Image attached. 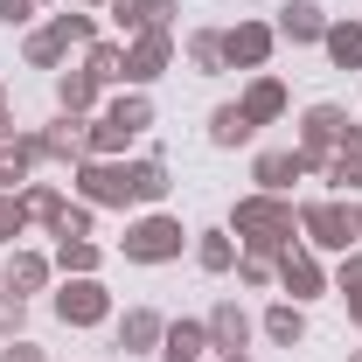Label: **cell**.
Returning <instances> with one entry per match:
<instances>
[{
	"mask_svg": "<svg viewBox=\"0 0 362 362\" xmlns=\"http://www.w3.org/2000/svg\"><path fill=\"white\" fill-rule=\"evenodd\" d=\"M293 230H300V209L286 202V195H244L237 209H230V237L244 244V251H258V258H279V251H293Z\"/></svg>",
	"mask_w": 362,
	"mask_h": 362,
	"instance_id": "cell-1",
	"label": "cell"
},
{
	"mask_svg": "<svg viewBox=\"0 0 362 362\" xmlns=\"http://www.w3.org/2000/svg\"><path fill=\"white\" fill-rule=\"evenodd\" d=\"M300 237H307V251H356L362 244V202H341V195L300 202Z\"/></svg>",
	"mask_w": 362,
	"mask_h": 362,
	"instance_id": "cell-2",
	"label": "cell"
},
{
	"mask_svg": "<svg viewBox=\"0 0 362 362\" xmlns=\"http://www.w3.org/2000/svg\"><path fill=\"white\" fill-rule=\"evenodd\" d=\"M181 244H188L181 216H160V209H146V216L126 223V237H119L126 265H168V258H181Z\"/></svg>",
	"mask_w": 362,
	"mask_h": 362,
	"instance_id": "cell-3",
	"label": "cell"
},
{
	"mask_svg": "<svg viewBox=\"0 0 362 362\" xmlns=\"http://www.w3.org/2000/svg\"><path fill=\"white\" fill-rule=\"evenodd\" d=\"M70 188H77V202H90V209H126L133 202V160H77L70 168Z\"/></svg>",
	"mask_w": 362,
	"mask_h": 362,
	"instance_id": "cell-4",
	"label": "cell"
},
{
	"mask_svg": "<svg viewBox=\"0 0 362 362\" xmlns=\"http://www.w3.org/2000/svg\"><path fill=\"white\" fill-rule=\"evenodd\" d=\"M356 119L341 112V105H307L300 112V160H307V175H327V160H334V146L349 133Z\"/></svg>",
	"mask_w": 362,
	"mask_h": 362,
	"instance_id": "cell-5",
	"label": "cell"
},
{
	"mask_svg": "<svg viewBox=\"0 0 362 362\" xmlns=\"http://www.w3.org/2000/svg\"><path fill=\"white\" fill-rule=\"evenodd\" d=\"M56 320H63V327H105V320H112L105 279H98V272H90V279H63V286H56Z\"/></svg>",
	"mask_w": 362,
	"mask_h": 362,
	"instance_id": "cell-6",
	"label": "cell"
},
{
	"mask_svg": "<svg viewBox=\"0 0 362 362\" xmlns=\"http://www.w3.org/2000/svg\"><path fill=\"white\" fill-rule=\"evenodd\" d=\"M175 28H146V35H126V84L146 90L153 77H168V63H175Z\"/></svg>",
	"mask_w": 362,
	"mask_h": 362,
	"instance_id": "cell-7",
	"label": "cell"
},
{
	"mask_svg": "<svg viewBox=\"0 0 362 362\" xmlns=\"http://www.w3.org/2000/svg\"><path fill=\"white\" fill-rule=\"evenodd\" d=\"M35 139V160H63V168H77V160H90V119H56V126H42V133H28Z\"/></svg>",
	"mask_w": 362,
	"mask_h": 362,
	"instance_id": "cell-8",
	"label": "cell"
},
{
	"mask_svg": "<svg viewBox=\"0 0 362 362\" xmlns=\"http://www.w3.org/2000/svg\"><path fill=\"white\" fill-rule=\"evenodd\" d=\"M272 49H279L272 21H237V28H223V63L230 70H265Z\"/></svg>",
	"mask_w": 362,
	"mask_h": 362,
	"instance_id": "cell-9",
	"label": "cell"
},
{
	"mask_svg": "<svg viewBox=\"0 0 362 362\" xmlns=\"http://www.w3.org/2000/svg\"><path fill=\"white\" fill-rule=\"evenodd\" d=\"M279 286H286L293 300H320V293H327V265H320L307 244H293V251H279Z\"/></svg>",
	"mask_w": 362,
	"mask_h": 362,
	"instance_id": "cell-10",
	"label": "cell"
},
{
	"mask_svg": "<svg viewBox=\"0 0 362 362\" xmlns=\"http://www.w3.org/2000/svg\"><path fill=\"white\" fill-rule=\"evenodd\" d=\"M307 175V160H300V146L286 153V146H272V153H258L251 160V181L265 188V195H293V181Z\"/></svg>",
	"mask_w": 362,
	"mask_h": 362,
	"instance_id": "cell-11",
	"label": "cell"
},
{
	"mask_svg": "<svg viewBox=\"0 0 362 362\" xmlns=\"http://www.w3.org/2000/svg\"><path fill=\"white\" fill-rule=\"evenodd\" d=\"M160 341H168V320L153 314V307H126L119 314V349L126 356H153Z\"/></svg>",
	"mask_w": 362,
	"mask_h": 362,
	"instance_id": "cell-12",
	"label": "cell"
},
{
	"mask_svg": "<svg viewBox=\"0 0 362 362\" xmlns=\"http://www.w3.org/2000/svg\"><path fill=\"white\" fill-rule=\"evenodd\" d=\"M272 35H279V42H320V35H327V14H320L314 0H286V7H279V21H272Z\"/></svg>",
	"mask_w": 362,
	"mask_h": 362,
	"instance_id": "cell-13",
	"label": "cell"
},
{
	"mask_svg": "<svg viewBox=\"0 0 362 362\" xmlns=\"http://www.w3.org/2000/svg\"><path fill=\"white\" fill-rule=\"evenodd\" d=\"M98 77H90L84 63H77V70H56V112H70V119H90V112H98Z\"/></svg>",
	"mask_w": 362,
	"mask_h": 362,
	"instance_id": "cell-14",
	"label": "cell"
},
{
	"mask_svg": "<svg viewBox=\"0 0 362 362\" xmlns=\"http://www.w3.org/2000/svg\"><path fill=\"white\" fill-rule=\"evenodd\" d=\"M209 349H223V356L251 349V314H244L237 300H216V307H209Z\"/></svg>",
	"mask_w": 362,
	"mask_h": 362,
	"instance_id": "cell-15",
	"label": "cell"
},
{
	"mask_svg": "<svg viewBox=\"0 0 362 362\" xmlns=\"http://www.w3.org/2000/svg\"><path fill=\"white\" fill-rule=\"evenodd\" d=\"M119 35H146V28H175V0H112Z\"/></svg>",
	"mask_w": 362,
	"mask_h": 362,
	"instance_id": "cell-16",
	"label": "cell"
},
{
	"mask_svg": "<svg viewBox=\"0 0 362 362\" xmlns=\"http://www.w3.org/2000/svg\"><path fill=\"white\" fill-rule=\"evenodd\" d=\"M35 168H42V160H35V139H28V133L0 139V195H21Z\"/></svg>",
	"mask_w": 362,
	"mask_h": 362,
	"instance_id": "cell-17",
	"label": "cell"
},
{
	"mask_svg": "<svg viewBox=\"0 0 362 362\" xmlns=\"http://www.w3.org/2000/svg\"><path fill=\"white\" fill-rule=\"evenodd\" d=\"M49 272H56V258L14 251V258H7V293H14V300H35V293H49Z\"/></svg>",
	"mask_w": 362,
	"mask_h": 362,
	"instance_id": "cell-18",
	"label": "cell"
},
{
	"mask_svg": "<svg viewBox=\"0 0 362 362\" xmlns=\"http://www.w3.org/2000/svg\"><path fill=\"white\" fill-rule=\"evenodd\" d=\"M327 181H334V195H362V126L341 133L334 160H327Z\"/></svg>",
	"mask_w": 362,
	"mask_h": 362,
	"instance_id": "cell-19",
	"label": "cell"
},
{
	"mask_svg": "<svg viewBox=\"0 0 362 362\" xmlns=\"http://www.w3.org/2000/svg\"><path fill=\"white\" fill-rule=\"evenodd\" d=\"M237 105H244L251 126H272V119H286V84H279V77H251Z\"/></svg>",
	"mask_w": 362,
	"mask_h": 362,
	"instance_id": "cell-20",
	"label": "cell"
},
{
	"mask_svg": "<svg viewBox=\"0 0 362 362\" xmlns=\"http://www.w3.org/2000/svg\"><path fill=\"white\" fill-rule=\"evenodd\" d=\"M237 258H244V244H237L230 230H202V237H195V265L209 272V279H223V272H237Z\"/></svg>",
	"mask_w": 362,
	"mask_h": 362,
	"instance_id": "cell-21",
	"label": "cell"
},
{
	"mask_svg": "<svg viewBox=\"0 0 362 362\" xmlns=\"http://www.w3.org/2000/svg\"><path fill=\"white\" fill-rule=\"evenodd\" d=\"M258 327H265V341H279V349H300V341H307V314H300V300H272Z\"/></svg>",
	"mask_w": 362,
	"mask_h": 362,
	"instance_id": "cell-22",
	"label": "cell"
},
{
	"mask_svg": "<svg viewBox=\"0 0 362 362\" xmlns=\"http://www.w3.org/2000/svg\"><path fill=\"white\" fill-rule=\"evenodd\" d=\"M181 56H188V70H195V77L230 70V63H223V28H195V35H181Z\"/></svg>",
	"mask_w": 362,
	"mask_h": 362,
	"instance_id": "cell-23",
	"label": "cell"
},
{
	"mask_svg": "<svg viewBox=\"0 0 362 362\" xmlns=\"http://www.w3.org/2000/svg\"><path fill=\"white\" fill-rule=\"evenodd\" d=\"M63 209H70V202H63L56 181H28V188H21V216H28V223L56 230V223H63Z\"/></svg>",
	"mask_w": 362,
	"mask_h": 362,
	"instance_id": "cell-24",
	"label": "cell"
},
{
	"mask_svg": "<svg viewBox=\"0 0 362 362\" xmlns=\"http://www.w3.org/2000/svg\"><path fill=\"white\" fill-rule=\"evenodd\" d=\"M320 49H327L334 70H362V21H327Z\"/></svg>",
	"mask_w": 362,
	"mask_h": 362,
	"instance_id": "cell-25",
	"label": "cell"
},
{
	"mask_svg": "<svg viewBox=\"0 0 362 362\" xmlns=\"http://www.w3.org/2000/svg\"><path fill=\"white\" fill-rule=\"evenodd\" d=\"M98 265H105V251H98L90 237H56V272H63V279H90Z\"/></svg>",
	"mask_w": 362,
	"mask_h": 362,
	"instance_id": "cell-26",
	"label": "cell"
},
{
	"mask_svg": "<svg viewBox=\"0 0 362 362\" xmlns=\"http://www.w3.org/2000/svg\"><path fill=\"white\" fill-rule=\"evenodd\" d=\"M258 139V126L244 119V105H216L209 112V146H251Z\"/></svg>",
	"mask_w": 362,
	"mask_h": 362,
	"instance_id": "cell-27",
	"label": "cell"
},
{
	"mask_svg": "<svg viewBox=\"0 0 362 362\" xmlns=\"http://www.w3.org/2000/svg\"><path fill=\"white\" fill-rule=\"evenodd\" d=\"M168 188H175V181H168V160H160V153L133 160V202H146V209H153V202H168Z\"/></svg>",
	"mask_w": 362,
	"mask_h": 362,
	"instance_id": "cell-28",
	"label": "cell"
},
{
	"mask_svg": "<svg viewBox=\"0 0 362 362\" xmlns=\"http://www.w3.org/2000/svg\"><path fill=\"white\" fill-rule=\"evenodd\" d=\"M84 70L98 84H126V42H90L84 49Z\"/></svg>",
	"mask_w": 362,
	"mask_h": 362,
	"instance_id": "cell-29",
	"label": "cell"
},
{
	"mask_svg": "<svg viewBox=\"0 0 362 362\" xmlns=\"http://www.w3.org/2000/svg\"><path fill=\"white\" fill-rule=\"evenodd\" d=\"M21 56H28V63H35V70H56V63H63V56H70V42H63V35H56V28H28V42H21Z\"/></svg>",
	"mask_w": 362,
	"mask_h": 362,
	"instance_id": "cell-30",
	"label": "cell"
},
{
	"mask_svg": "<svg viewBox=\"0 0 362 362\" xmlns=\"http://www.w3.org/2000/svg\"><path fill=\"white\" fill-rule=\"evenodd\" d=\"M160 349H181V356H202L209 349V320H168V341Z\"/></svg>",
	"mask_w": 362,
	"mask_h": 362,
	"instance_id": "cell-31",
	"label": "cell"
},
{
	"mask_svg": "<svg viewBox=\"0 0 362 362\" xmlns=\"http://www.w3.org/2000/svg\"><path fill=\"white\" fill-rule=\"evenodd\" d=\"M49 28H56L70 49H90V42H98V21H90V14H49Z\"/></svg>",
	"mask_w": 362,
	"mask_h": 362,
	"instance_id": "cell-32",
	"label": "cell"
},
{
	"mask_svg": "<svg viewBox=\"0 0 362 362\" xmlns=\"http://www.w3.org/2000/svg\"><path fill=\"white\" fill-rule=\"evenodd\" d=\"M237 279H244L251 293H265L272 279H279V258H258V251H244V258H237Z\"/></svg>",
	"mask_w": 362,
	"mask_h": 362,
	"instance_id": "cell-33",
	"label": "cell"
},
{
	"mask_svg": "<svg viewBox=\"0 0 362 362\" xmlns=\"http://www.w3.org/2000/svg\"><path fill=\"white\" fill-rule=\"evenodd\" d=\"M21 320H28V300L0 293V341H14V334H21Z\"/></svg>",
	"mask_w": 362,
	"mask_h": 362,
	"instance_id": "cell-34",
	"label": "cell"
},
{
	"mask_svg": "<svg viewBox=\"0 0 362 362\" xmlns=\"http://www.w3.org/2000/svg\"><path fill=\"white\" fill-rule=\"evenodd\" d=\"M28 230V216H21V195H0V244L7 237H21Z\"/></svg>",
	"mask_w": 362,
	"mask_h": 362,
	"instance_id": "cell-35",
	"label": "cell"
},
{
	"mask_svg": "<svg viewBox=\"0 0 362 362\" xmlns=\"http://www.w3.org/2000/svg\"><path fill=\"white\" fill-rule=\"evenodd\" d=\"M56 237H90V202H70L63 223H56Z\"/></svg>",
	"mask_w": 362,
	"mask_h": 362,
	"instance_id": "cell-36",
	"label": "cell"
},
{
	"mask_svg": "<svg viewBox=\"0 0 362 362\" xmlns=\"http://www.w3.org/2000/svg\"><path fill=\"white\" fill-rule=\"evenodd\" d=\"M334 286H341V293H356V286H362V244H356V251H341V265H334Z\"/></svg>",
	"mask_w": 362,
	"mask_h": 362,
	"instance_id": "cell-37",
	"label": "cell"
},
{
	"mask_svg": "<svg viewBox=\"0 0 362 362\" xmlns=\"http://www.w3.org/2000/svg\"><path fill=\"white\" fill-rule=\"evenodd\" d=\"M35 7H42V0H0V21H7V28H28Z\"/></svg>",
	"mask_w": 362,
	"mask_h": 362,
	"instance_id": "cell-38",
	"label": "cell"
},
{
	"mask_svg": "<svg viewBox=\"0 0 362 362\" xmlns=\"http://www.w3.org/2000/svg\"><path fill=\"white\" fill-rule=\"evenodd\" d=\"M0 362H49V356H42V349H35V341H28V334H14V341L0 349Z\"/></svg>",
	"mask_w": 362,
	"mask_h": 362,
	"instance_id": "cell-39",
	"label": "cell"
},
{
	"mask_svg": "<svg viewBox=\"0 0 362 362\" xmlns=\"http://www.w3.org/2000/svg\"><path fill=\"white\" fill-rule=\"evenodd\" d=\"M341 300H349V320L362 327V286H356V293H341Z\"/></svg>",
	"mask_w": 362,
	"mask_h": 362,
	"instance_id": "cell-40",
	"label": "cell"
},
{
	"mask_svg": "<svg viewBox=\"0 0 362 362\" xmlns=\"http://www.w3.org/2000/svg\"><path fill=\"white\" fill-rule=\"evenodd\" d=\"M160 362H202V356H181V349H160Z\"/></svg>",
	"mask_w": 362,
	"mask_h": 362,
	"instance_id": "cell-41",
	"label": "cell"
},
{
	"mask_svg": "<svg viewBox=\"0 0 362 362\" xmlns=\"http://www.w3.org/2000/svg\"><path fill=\"white\" fill-rule=\"evenodd\" d=\"M223 362H251V356H244V349H237V356H223Z\"/></svg>",
	"mask_w": 362,
	"mask_h": 362,
	"instance_id": "cell-42",
	"label": "cell"
},
{
	"mask_svg": "<svg viewBox=\"0 0 362 362\" xmlns=\"http://www.w3.org/2000/svg\"><path fill=\"white\" fill-rule=\"evenodd\" d=\"M0 293H7V265H0Z\"/></svg>",
	"mask_w": 362,
	"mask_h": 362,
	"instance_id": "cell-43",
	"label": "cell"
},
{
	"mask_svg": "<svg viewBox=\"0 0 362 362\" xmlns=\"http://www.w3.org/2000/svg\"><path fill=\"white\" fill-rule=\"evenodd\" d=\"M84 7H112V0H84Z\"/></svg>",
	"mask_w": 362,
	"mask_h": 362,
	"instance_id": "cell-44",
	"label": "cell"
},
{
	"mask_svg": "<svg viewBox=\"0 0 362 362\" xmlns=\"http://www.w3.org/2000/svg\"><path fill=\"white\" fill-rule=\"evenodd\" d=\"M349 362H362V349H349Z\"/></svg>",
	"mask_w": 362,
	"mask_h": 362,
	"instance_id": "cell-45",
	"label": "cell"
},
{
	"mask_svg": "<svg viewBox=\"0 0 362 362\" xmlns=\"http://www.w3.org/2000/svg\"><path fill=\"white\" fill-rule=\"evenodd\" d=\"M0 112H7V90H0Z\"/></svg>",
	"mask_w": 362,
	"mask_h": 362,
	"instance_id": "cell-46",
	"label": "cell"
}]
</instances>
